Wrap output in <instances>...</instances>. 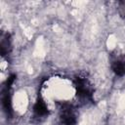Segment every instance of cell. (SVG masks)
Masks as SVG:
<instances>
[{
    "label": "cell",
    "mask_w": 125,
    "mask_h": 125,
    "mask_svg": "<svg viewBox=\"0 0 125 125\" xmlns=\"http://www.w3.org/2000/svg\"><path fill=\"white\" fill-rule=\"evenodd\" d=\"M75 89H76V94L79 98L86 100L92 98L93 89L90 82L85 77L78 76L75 78Z\"/></svg>",
    "instance_id": "6da1fadb"
},
{
    "label": "cell",
    "mask_w": 125,
    "mask_h": 125,
    "mask_svg": "<svg viewBox=\"0 0 125 125\" xmlns=\"http://www.w3.org/2000/svg\"><path fill=\"white\" fill-rule=\"evenodd\" d=\"M60 118L62 125H74L76 122V115L72 105L64 104L60 111Z\"/></svg>",
    "instance_id": "7a4b0ae2"
},
{
    "label": "cell",
    "mask_w": 125,
    "mask_h": 125,
    "mask_svg": "<svg viewBox=\"0 0 125 125\" xmlns=\"http://www.w3.org/2000/svg\"><path fill=\"white\" fill-rule=\"evenodd\" d=\"M33 113L36 117H44L48 115V107L46 103L39 98L33 105Z\"/></svg>",
    "instance_id": "3957f363"
},
{
    "label": "cell",
    "mask_w": 125,
    "mask_h": 125,
    "mask_svg": "<svg viewBox=\"0 0 125 125\" xmlns=\"http://www.w3.org/2000/svg\"><path fill=\"white\" fill-rule=\"evenodd\" d=\"M2 105L4 110L7 114L12 113V102H11V95H10V87L5 86L2 92Z\"/></svg>",
    "instance_id": "277c9868"
},
{
    "label": "cell",
    "mask_w": 125,
    "mask_h": 125,
    "mask_svg": "<svg viewBox=\"0 0 125 125\" xmlns=\"http://www.w3.org/2000/svg\"><path fill=\"white\" fill-rule=\"evenodd\" d=\"M0 49H1V55L2 56H6L11 52L12 42H11V36L9 33H3L1 35Z\"/></svg>",
    "instance_id": "5b68a950"
},
{
    "label": "cell",
    "mask_w": 125,
    "mask_h": 125,
    "mask_svg": "<svg viewBox=\"0 0 125 125\" xmlns=\"http://www.w3.org/2000/svg\"><path fill=\"white\" fill-rule=\"evenodd\" d=\"M111 68L113 72L118 76L125 75V61L124 60H117L112 62Z\"/></svg>",
    "instance_id": "8992f818"
}]
</instances>
